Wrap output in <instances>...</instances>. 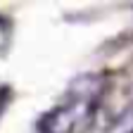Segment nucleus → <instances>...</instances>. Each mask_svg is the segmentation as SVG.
Masks as SVG:
<instances>
[{
	"mask_svg": "<svg viewBox=\"0 0 133 133\" xmlns=\"http://www.w3.org/2000/svg\"><path fill=\"white\" fill-rule=\"evenodd\" d=\"M90 107H93V95H78L71 102L52 107L48 114H43V119L38 121V131L41 133H74L78 121L88 116Z\"/></svg>",
	"mask_w": 133,
	"mask_h": 133,
	"instance_id": "obj_1",
	"label": "nucleus"
}]
</instances>
